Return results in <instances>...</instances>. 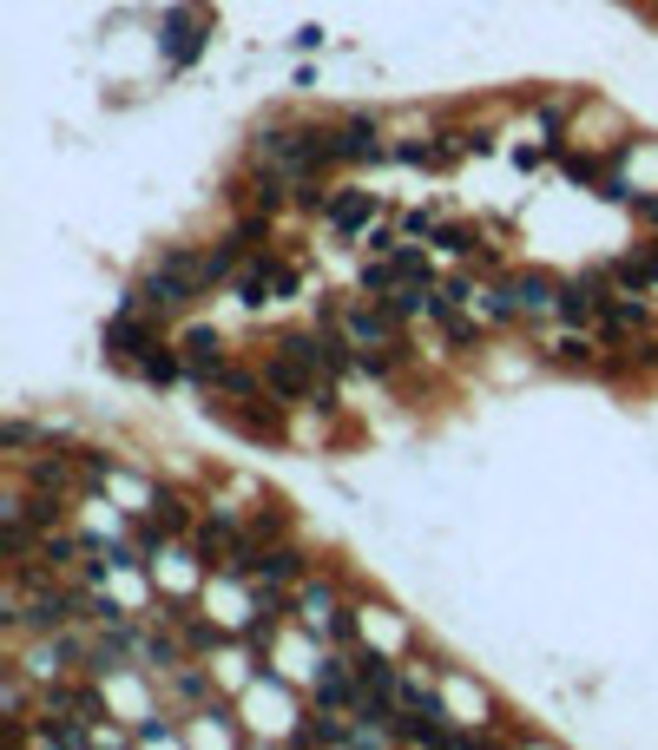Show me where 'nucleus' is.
<instances>
[{"instance_id": "f3484780", "label": "nucleus", "mask_w": 658, "mask_h": 750, "mask_svg": "<svg viewBox=\"0 0 658 750\" xmlns=\"http://www.w3.org/2000/svg\"><path fill=\"white\" fill-rule=\"evenodd\" d=\"M27 441H33V428H27V422H7V428H0V448H7V454H20Z\"/></svg>"}, {"instance_id": "f257e3e1", "label": "nucleus", "mask_w": 658, "mask_h": 750, "mask_svg": "<svg viewBox=\"0 0 658 750\" xmlns=\"http://www.w3.org/2000/svg\"><path fill=\"white\" fill-rule=\"evenodd\" d=\"M251 165L283 185H310L323 165H336V139L329 132H303V125H270L251 139Z\"/></svg>"}, {"instance_id": "ddd939ff", "label": "nucleus", "mask_w": 658, "mask_h": 750, "mask_svg": "<svg viewBox=\"0 0 658 750\" xmlns=\"http://www.w3.org/2000/svg\"><path fill=\"white\" fill-rule=\"evenodd\" d=\"M224 547H237V520H231V514H218L211 527L198 533V553H204V560H218Z\"/></svg>"}, {"instance_id": "f03ea898", "label": "nucleus", "mask_w": 658, "mask_h": 750, "mask_svg": "<svg viewBox=\"0 0 658 750\" xmlns=\"http://www.w3.org/2000/svg\"><path fill=\"white\" fill-rule=\"evenodd\" d=\"M487 310L494 316H553L560 310V283L553 277H507L501 290H494V297H487Z\"/></svg>"}, {"instance_id": "1a4fd4ad", "label": "nucleus", "mask_w": 658, "mask_h": 750, "mask_svg": "<svg viewBox=\"0 0 658 750\" xmlns=\"http://www.w3.org/2000/svg\"><path fill=\"white\" fill-rule=\"evenodd\" d=\"M185 369L198 375V382H211V375L224 369V343H218V329H185Z\"/></svg>"}, {"instance_id": "0eeeda50", "label": "nucleus", "mask_w": 658, "mask_h": 750, "mask_svg": "<svg viewBox=\"0 0 658 750\" xmlns=\"http://www.w3.org/2000/svg\"><path fill=\"white\" fill-rule=\"evenodd\" d=\"M329 139H336V158H349V165H376L382 158V139H376V125L369 119H343Z\"/></svg>"}, {"instance_id": "9d476101", "label": "nucleus", "mask_w": 658, "mask_h": 750, "mask_svg": "<svg viewBox=\"0 0 658 750\" xmlns=\"http://www.w3.org/2000/svg\"><path fill=\"white\" fill-rule=\"evenodd\" d=\"M599 310H606V297H599V277L560 283V316H566V323H593Z\"/></svg>"}, {"instance_id": "4468645a", "label": "nucleus", "mask_w": 658, "mask_h": 750, "mask_svg": "<svg viewBox=\"0 0 658 750\" xmlns=\"http://www.w3.org/2000/svg\"><path fill=\"white\" fill-rule=\"evenodd\" d=\"M139 375H145V382H178V356H172L165 343H152V349L139 356Z\"/></svg>"}, {"instance_id": "6ab92c4d", "label": "nucleus", "mask_w": 658, "mask_h": 750, "mask_svg": "<svg viewBox=\"0 0 658 750\" xmlns=\"http://www.w3.org/2000/svg\"><path fill=\"white\" fill-rule=\"evenodd\" d=\"M639 218H645V224H658V198H639Z\"/></svg>"}, {"instance_id": "423d86ee", "label": "nucleus", "mask_w": 658, "mask_h": 750, "mask_svg": "<svg viewBox=\"0 0 658 750\" xmlns=\"http://www.w3.org/2000/svg\"><path fill=\"white\" fill-rule=\"evenodd\" d=\"M204 47V20L191 14V7H178V14H165V60L172 66H191Z\"/></svg>"}, {"instance_id": "39448f33", "label": "nucleus", "mask_w": 658, "mask_h": 750, "mask_svg": "<svg viewBox=\"0 0 658 750\" xmlns=\"http://www.w3.org/2000/svg\"><path fill=\"white\" fill-rule=\"evenodd\" d=\"M395 310H343V336L349 349H395Z\"/></svg>"}, {"instance_id": "9b49d317", "label": "nucleus", "mask_w": 658, "mask_h": 750, "mask_svg": "<svg viewBox=\"0 0 658 750\" xmlns=\"http://www.w3.org/2000/svg\"><path fill=\"white\" fill-rule=\"evenodd\" d=\"M257 573L277 586V579H297L303 573V553L297 547H270V553H257Z\"/></svg>"}, {"instance_id": "6e6552de", "label": "nucleus", "mask_w": 658, "mask_h": 750, "mask_svg": "<svg viewBox=\"0 0 658 750\" xmlns=\"http://www.w3.org/2000/svg\"><path fill=\"white\" fill-rule=\"evenodd\" d=\"M323 218L336 224V231H369L376 198H369V191H329V198H323Z\"/></svg>"}, {"instance_id": "a211bd4d", "label": "nucleus", "mask_w": 658, "mask_h": 750, "mask_svg": "<svg viewBox=\"0 0 658 750\" xmlns=\"http://www.w3.org/2000/svg\"><path fill=\"white\" fill-rule=\"evenodd\" d=\"M237 244H244V250H251V244H264V218H244V224H237Z\"/></svg>"}, {"instance_id": "dca6fc26", "label": "nucleus", "mask_w": 658, "mask_h": 750, "mask_svg": "<svg viewBox=\"0 0 658 750\" xmlns=\"http://www.w3.org/2000/svg\"><path fill=\"white\" fill-rule=\"evenodd\" d=\"M303 612H310V619H329V612H336L329 586H303Z\"/></svg>"}, {"instance_id": "20e7f679", "label": "nucleus", "mask_w": 658, "mask_h": 750, "mask_svg": "<svg viewBox=\"0 0 658 750\" xmlns=\"http://www.w3.org/2000/svg\"><path fill=\"white\" fill-rule=\"evenodd\" d=\"M283 349H290V356H303L316 375H343V369H349L343 343H336V336H316V329H297V336H283Z\"/></svg>"}, {"instance_id": "f8f14e48", "label": "nucleus", "mask_w": 658, "mask_h": 750, "mask_svg": "<svg viewBox=\"0 0 658 750\" xmlns=\"http://www.w3.org/2000/svg\"><path fill=\"white\" fill-rule=\"evenodd\" d=\"M204 389H218V395H237V402H251V395L264 389V375H244V369H231V362H224V369L211 375Z\"/></svg>"}, {"instance_id": "7ed1b4c3", "label": "nucleus", "mask_w": 658, "mask_h": 750, "mask_svg": "<svg viewBox=\"0 0 658 750\" xmlns=\"http://www.w3.org/2000/svg\"><path fill=\"white\" fill-rule=\"evenodd\" d=\"M139 316H145V310H119V316L106 323V356H112V362H132V369H139V356L158 343V336L139 323Z\"/></svg>"}, {"instance_id": "2eb2a0df", "label": "nucleus", "mask_w": 658, "mask_h": 750, "mask_svg": "<svg viewBox=\"0 0 658 750\" xmlns=\"http://www.w3.org/2000/svg\"><path fill=\"white\" fill-rule=\"evenodd\" d=\"M152 507H158L152 520H158V527H165V533H172V527H185V500H178V494H158Z\"/></svg>"}]
</instances>
